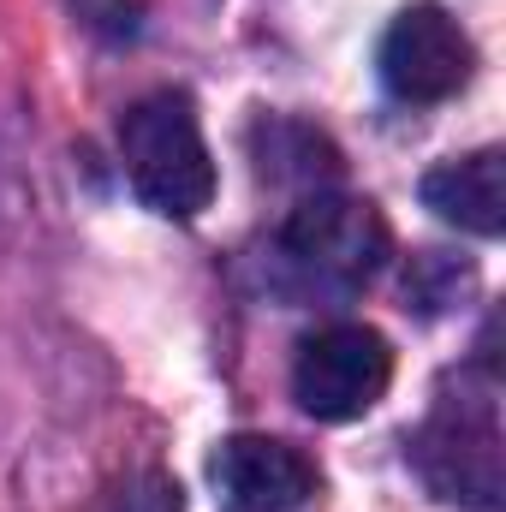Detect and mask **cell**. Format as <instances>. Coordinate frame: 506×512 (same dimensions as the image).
<instances>
[{
    "label": "cell",
    "mask_w": 506,
    "mask_h": 512,
    "mask_svg": "<svg viewBox=\"0 0 506 512\" xmlns=\"http://www.w3.org/2000/svg\"><path fill=\"white\" fill-rule=\"evenodd\" d=\"M274 286L292 298H352L387 262V221L376 203L310 191L274 233Z\"/></svg>",
    "instance_id": "cell-1"
},
{
    "label": "cell",
    "mask_w": 506,
    "mask_h": 512,
    "mask_svg": "<svg viewBox=\"0 0 506 512\" xmlns=\"http://www.w3.org/2000/svg\"><path fill=\"white\" fill-rule=\"evenodd\" d=\"M120 155H126L131 191L155 215L191 221L215 203V161H209L191 96L155 90V96L131 102L126 120H120Z\"/></svg>",
    "instance_id": "cell-2"
},
{
    "label": "cell",
    "mask_w": 506,
    "mask_h": 512,
    "mask_svg": "<svg viewBox=\"0 0 506 512\" xmlns=\"http://www.w3.org/2000/svg\"><path fill=\"white\" fill-rule=\"evenodd\" d=\"M393 382V352L376 328L364 322H334L298 346L292 364V399L316 423H352L376 405Z\"/></svg>",
    "instance_id": "cell-3"
},
{
    "label": "cell",
    "mask_w": 506,
    "mask_h": 512,
    "mask_svg": "<svg viewBox=\"0 0 506 512\" xmlns=\"http://www.w3.org/2000/svg\"><path fill=\"white\" fill-rule=\"evenodd\" d=\"M471 66H477V48L471 36L459 30V18L435 0H417L405 6L387 36H381V84L399 96V102H447L471 84Z\"/></svg>",
    "instance_id": "cell-4"
},
{
    "label": "cell",
    "mask_w": 506,
    "mask_h": 512,
    "mask_svg": "<svg viewBox=\"0 0 506 512\" xmlns=\"http://www.w3.org/2000/svg\"><path fill=\"white\" fill-rule=\"evenodd\" d=\"M417 465L441 489V501L495 507V495H501V423H495V399L483 393V399L441 405L429 417V429L417 435Z\"/></svg>",
    "instance_id": "cell-5"
},
{
    "label": "cell",
    "mask_w": 506,
    "mask_h": 512,
    "mask_svg": "<svg viewBox=\"0 0 506 512\" xmlns=\"http://www.w3.org/2000/svg\"><path fill=\"white\" fill-rule=\"evenodd\" d=\"M209 477H215L221 512H292L316 495V465L298 447L274 441V435H233V441H221Z\"/></svg>",
    "instance_id": "cell-6"
},
{
    "label": "cell",
    "mask_w": 506,
    "mask_h": 512,
    "mask_svg": "<svg viewBox=\"0 0 506 512\" xmlns=\"http://www.w3.org/2000/svg\"><path fill=\"white\" fill-rule=\"evenodd\" d=\"M423 203L477 233V239H495L506 227V155L501 149H477V155H459L435 173H423Z\"/></svg>",
    "instance_id": "cell-7"
}]
</instances>
